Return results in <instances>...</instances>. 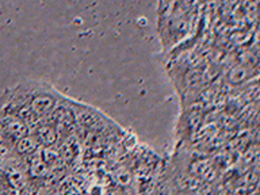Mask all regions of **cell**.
<instances>
[{
	"instance_id": "1",
	"label": "cell",
	"mask_w": 260,
	"mask_h": 195,
	"mask_svg": "<svg viewBox=\"0 0 260 195\" xmlns=\"http://www.w3.org/2000/svg\"><path fill=\"white\" fill-rule=\"evenodd\" d=\"M24 87L28 111L40 122L52 115L53 111L64 101V96H61L54 87L42 81H24Z\"/></svg>"
},
{
	"instance_id": "2",
	"label": "cell",
	"mask_w": 260,
	"mask_h": 195,
	"mask_svg": "<svg viewBox=\"0 0 260 195\" xmlns=\"http://www.w3.org/2000/svg\"><path fill=\"white\" fill-rule=\"evenodd\" d=\"M166 23H167L166 32L167 34H170V32H172V30H174V20H172V18H171V16H168V18H167ZM187 23H188V22H187V19H182L180 22H175V30H176V32H180L178 30L179 26H183V27L186 28Z\"/></svg>"
}]
</instances>
